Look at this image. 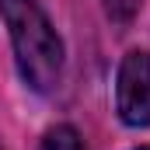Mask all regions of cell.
I'll return each instance as SVG.
<instances>
[{
	"mask_svg": "<svg viewBox=\"0 0 150 150\" xmlns=\"http://www.w3.org/2000/svg\"><path fill=\"white\" fill-rule=\"evenodd\" d=\"M133 150H150V143H147V147H133Z\"/></svg>",
	"mask_w": 150,
	"mask_h": 150,
	"instance_id": "cell-5",
	"label": "cell"
},
{
	"mask_svg": "<svg viewBox=\"0 0 150 150\" xmlns=\"http://www.w3.org/2000/svg\"><path fill=\"white\" fill-rule=\"evenodd\" d=\"M42 150H84V140L74 126H52L42 136Z\"/></svg>",
	"mask_w": 150,
	"mask_h": 150,
	"instance_id": "cell-3",
	"label": "cell"
},
{
	"mask_svg": "<svg viewBox=\"0 0 150 150\" xmlns=\"http://www.w3.org/2000/svg\"><path fill=\"white\" fill-rule=\"evenodd\" d=\"M0 14L7 21L14 59L25 84L42 94L52 91L63 77V42L49 25L45 11L35 0H0Z\"/></svg>",
	"mask_w": 150,
	"mask_h": 150,
	"instance_id": "cell-1",
	"label": "cell"
},
{
	"mask_svg": "<svg viewBox=\"0 0 150 150\" xmlns=\"http://www.w3.org/2000/svg\"><path fill=\"white\" fill-rule=\"evenodd\" d=\"M133 11H136V0H108V14L119 18V21H126Z\"/></svg>",
	"mask_w": 150,
	"mask_h": 150,
	"instance_id": "cell-4",
	"label": "cell"
},
{
	"mask_svg": "<svg viewBox=\"0 0 150 150\" xmlns=\"http://www.w3.org/2000/svg\"><path fill=\"white\" fill-rule=\"evenodd\" d=\"M115 112L126 126H150V52H126L115 74Z\"/></svg>",
	"mask_w": 150,
	"mask_h": 150,
	"instance_id": "cell-2",
	"label": "cell"
}]
</instances>
